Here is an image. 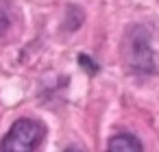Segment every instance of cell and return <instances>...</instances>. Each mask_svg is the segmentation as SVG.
Here are the masks:
<instances>
[{
    "instance_id": "6da1fadb",
    "label": "cell",
    "mask_w": 159,
    "mask_h": 152,
    "mask_svg": "<svg viewBox=\"0 0 159 152\" xmlns=\"http://www.w3.org/2000/svg\"><path fill=\"white\" fill-rule=\"evenodd\" d=\"M46 135V128L42 122L24 117L18 119L11 130L0 141V152H35V148L42 143Z\"/></svg>"
},
{
    "instance_id": "7a4b0ae2",
    "label": "cell",
    "mask_w": 159,
    "mask_h": 152,
    "mask_svg": "<svg viewBox=\"0 0 159 152\" xmlns=\"http://www.w3.org/2000/svg\"><path fill=\"white\" fill-rule=\"evenodd\" d=\"M126 57H129V65H131L133 70H150V67H152L150 48H148L146 35H142L139 28H135V35L129 37Z\"/></svg>"
},
{
    "instance_id": "3957f363",
    "label": "cell",
    "mask_w": 159,
    "mask_h": 152,
    "mask_svg": "<svg viewBox=\"0 0 159 152\" xmlns=\"http://www.w3.org/2000/svg\"><path fill=\"white\" fill-rule=\"evenodd\" d=\"M107 152H142V143L137 137H133L129 132H120L109 139Z\"/></svg>"
},
{
    "instance_id": "277c9868",
    "label": "cell",
    "mask_w": 159,
    "mask_h": 152,
    "mask_svg": "<svg viewBox=\"0 0 159 152\" xmlns=\"http://www.w3.org/2000/svg\"><path fill=\"white\" fill-rule=\"evenodd\" d=\"M7 28H9V18H7L2 11H0V35H2Z\"/></svg>"
},
{
    "instance_id": "5b68a950",
    "label": "cell",
    "mask_w": 159,
    "mask_h": 152,
    "mask_svg": "<svg viewBox=\"0 0 159 152\" xmlns=\"http://www.w3.org/2000/svg\"><path fill=\"white\" fill-rule=\"evenodd\" d=\"M66 152H85V150H79V148H68Z\"/></svg>"
}]
</instances>
